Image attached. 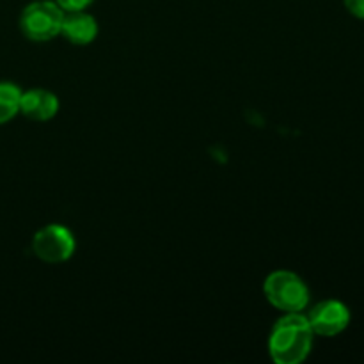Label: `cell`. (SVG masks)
Masks as SVG:
<instances>
[{"mask_svg": "<svg viewBox=\"0 0 364 364\" xmlns=\"http://www.w3.org/2000/svg\"><path fill=\"white\" fill-rule=\"evenodd\" d=\"M263 294L270 306L281 313H302L309 304V288L290 270H276L263 283Z\"/></svg>", "mask_w": 364, "mask_h": 364, "instance_id": "cell-2", "label": "cell"}, {"mask_svg": "<svg viewBox=\"0 0 364 364\" xmlns=\"http://www.w3.org/2000/svg\"><path fill=\"white\" fill-rule=\"evenodd\" d=\"M64 11L53 0H36L23 7L20 14V31L34 43L52 41L60 34Z\"/></svg>", "mask_w": 364, "mask_h": 364, "instance_id": "cell-3", "label": "cell"}, {"mask_svg": "<svg viewBox=\"0 0 364 364\" xmlns=\"http://www.w3.org/2000/svg\"><path fill=\"white\" fill-rule=\"evenodd\" d=\"M345 7L352 16L364 20V0H343Z\"/></svg>", "mask_w": 364, "mask_h": 364, "instance_id": "cell-10", "label": "cell"}, {"mask_svg": "<svg viewBox=\"0 0 364 364\" xmlns=\"http://www.w3.org/2000/svg\"><path fill=\"white\" fill-rule=\"evenodd\" d=\"M75 247L73 233L63 224H48L32 238V252L36 258L50 265L68 262L73 256Z\"/></svg>", "mask_w": 364, "mask_h": 364, "instance_id": "cell-4", "label": "cell"}, {"mask_svg": "<svg viewBox=\"0 0 364 364\" xmlns=\"http://www.w3.org/2000/svg\"><path fill=\"white\" fill-rule=\"evenodd\" d=\"M64 13H70V11H85L91 6L95 0H53Z\"/></svg>", "mask_w": 364, "mask_h": 364, "instance_id": "cell-9", "label": "cell"}, {"mask_svg": "<svg viewBox=\"0 0 364 364\" xmlns=\"http://www.w3.org/2000/svg\"><path fill=\"white\" fill-rule=\"evenodd\" d=\"M309 326L316 336L333 338L343 333L350 323V311L340 301H322L309 311Z\"/></svg>", "mask_w": 364, "mask_h": 364, "instance_id": "cell-5", "label": "cell"}, {"mask_svg": "<svg viewBox=\"0 0 364 364\" xmlns=\"http://www.w3.org/2000/svg\"><path fill=\"white\" fill-rule=\"evenodd\" d=\"M60 36H64L71 45L85 46L95 41L96 36H98V21L85 11L64 13Z\"/></svg>", "mask_w": 364, "mask_h": 364, "instance_id": "cell-7", "label": "cell"}, {"mask_svg": "<svg viewBox=\"0 0 364 364\" xmlns=\"http://www.w3.org/2000/svg\"><path fill=\"white\" fill-rule=\"evenodd\" d=\"M313 333L308 316L302 313H284L269 336V354L276 364H301L313 347Z\"/></svg>", "mask_w": 364, "mask_h": 364, "instance_id": "cell-1", "label": "cell"}, {"mask_svg": "<svg viewBox=\"0 0 364 364\" xmlns=\"http://www.w3.org/2000/svg\"><path fill=\"white\" fill-rule=\"evenodd\" d=\"M21 89L11 82H0V124L9 123L20 114Z\"/></svg>", "mask_w": 364, "mask_h": 364, "instance_id": "cell-8", "label": "cell"}, {"mask_svg": "<svg viewBox=\"0 0 364 364\" xmlns=\"http://www.w3.org/2000/svg\"><path fill=\"white\" fill-rule=\"evenodd\" d=\"M59 112V98L46 89H28L21 92L20 114L36 123H45Z\"/></svg>", "mask_w": 364, "mask_h": 364, "instance_id": "cell-6", "label": "cell"}]
</instances>
